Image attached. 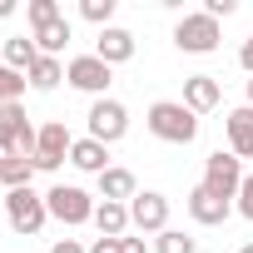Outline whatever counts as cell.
I'll return each instance as SVG.
<instances>
[{
  "instance_id": "6da1fadb",
  "label": "cell",
  "mask_w": 253,
  "mask_h": 253,
  "mask_svg": "<svg viewBox=\"0 0 253 253\" xmlns=\"http://www.w3.org/2000/svg\"><path fill=\"white\" fill-rule=\"evenodd\" d=\"M144 124H149V134L164 139V144H194L199 139V114L184 99H154Z\"/></svg>"
},
{
  "instance_id": "7a4b0ae2",
  "label": "cell",
  "mask_w": 253,
  "mask_h": 253,
  "mask_svg": "<svg viewBox=\"0 0 253 253\" xmlns=\"http://www.w3.org/2000/svg\"><path fill=\"white\" fill-rule=\"evenodd\" d=\"M45 209H50V218L80 228V223H94V209H99V204H94L80 184H55V189L45 194Z\"/></svg>"
},
{
  "instance_id": "3957f363",
  "label": "cell",
  "mask_w": 253,
  "mask_h": 253,
  "mask_svg": "<svg viewBox=\"0 0 253 253\" xmlns=\"http://www.w3.org/2000/svg\"><path fill=\"white\" fill-rule=\"evenodd\" d=\"M0 204H5V223H10L20 238L40 233V228H45V218H50V209H45V199H40L35 189H15V194H5Z\"/></svg>"
},
{
  "instance_id": "277c9868",
  "label": "cell",
  "mask_w": 253,
  "mask_h": 253,
  "mask_svg": "<svg viewBox=\"0 0 253 253\" xmlns=\"http://www.w3.org/2000/svg\"><path fill=\"white\" fill-rule=\"evenodd\" d=\"M218 40H223V35H218V20L204 15V10H199V15H184V20L174 25V45H179L184 55H213Z\"/></svg>"
},
{
  "instance_id": "5b68a950",
  "label": "cell",
  "mask_w": 253,
  "mask_h": 253,
  "mask_svg": "<svg viewBox=\"0 0 253 253\" xmlns=\"http://www.w3.org/2000/svg\"><path fill=\"white\" fill-rule=\"evenodd\" d=\"M129 134V109H124L119 99H94L89 104V139H99V144H114V139H124Z\"/></svg>"
},
{
  "instance_id": "8992f818",
  "label": "cell",
  "mask_w": 253,
  "mask_h": 253,
  "mask_svg": "<svg viewBox=\"0 0 253 253\" xmlns=\"http://www.w3.org/2000/svg\"><path fill=\"white\" fill-rule=\"evenodd\" d=\"M204 189L209 194H218V199H238V189H243V159L238 154H209V164H204Z\"/></svg>"
},
{
  "instance_id": "52a82bcc",
  "label": "cell",
  "mask_w": 253,
  "mask_h": 253,
  "mask_svg": "<svg viewBox=\"0 0 253 253\" xmlns=\"http://www.w3.org/2000/svg\"><path fill=\"white\" fill-rule=\"evenodd\" d=\"M70 149H75V139H70V129H65V119H50V124H40L35 169H40V174H55V169L70 159Z\"/></svg>"
},
{
  "instance_id": "ba28073f",
  "label": "cell",
  "mask_w": 253,
  "mask_h": 253,
  "mask_svg": "<svg viewBox=\"0 0 253 253\" xmlns=\"http://www.w3.org/2000/svg\"><path fill=\"white\" fill-rule=\"evenodd\" d=\"M65 80H70L80 94H94V99H104V89H109L114 70H109L99 55H75V60L65 65Z\"/></svg>"
},
{
  "instance_id": "9c48e42d",
  "label": "cell",
  "mask_w": 253,
  "mask_h": 253,
  "mask_svg": "<svg viewBox=\"0 0 253 253\" xmlns=\"http://www.w3.org/2000/svg\"><path fill=\"white\" fill-rule=\"evenodd\" d=\"M129 223H134L139 233H164V228H169V199L154 194V189L134 194V199H129Z\"/></svg>"
},
{
  "instance_id": "30bf717a",
  "label": "cell",
  "mask_w": 253,
  "mask_h": 253,
  "mask_svg": "<svg viewBox=\"0 0 253 253\" xmlns=\"http://www.w3.org/2000/svg\"><path fill=\"white\" fill-rule=\"evenodd\" d=\"M94 55H99L109 70H114V65H124V60H134V35H129V30H119V25H109V30H99Z\"/></svg>"
},
{
  "instance_id": "8fae6325",
  "label": "cell",
  "mask_w": 253,
  "mask_h": 253,
  "mask_svg": "<svg viewBox=\"0 0 253 253\" xmlns=\"http://www.w3.org/2000/svg\"><path fill=\"white\" fill-rule=\"evenodd\" d=\"M223 129H228V154L253 159V109H248V104H238V109L223 119Z\"/></svg>"
},
{
  "instance_id": "7c38bea8",
  "label": "cell",
  "mask_w": 253,
  "mask_h": 253,
  "mask_svg": "<svg viewBox=\"0 0 253 253\" xmlns=\"http://www.w3.org/2000/svg\"><path fill=\"white\" fill-rule=\"evenodd\" d=\"M218 99H223V89H218V80H213V75H189V80H184V104H189L194 114L218 109Z\"/></svg>"
},
{
  "instance_id": "4fadbf2b",
  "label": "cell",
  "mask_w": 253,
  "mask_h": 253,
  "mask_svg": "<svg viewBox=\"0 0 253 253\" xmlns=\"http://www.w3.org/2000/svg\"><path fill=\"white\" fill-rule=\"evenodd\" d=\"M189 213H194V223H204V228H213V223H223L228 213H233V204L228 199H218V194H209L204 184L189 194Z\"/></svg>"
},
{
  "instance_id": "5bb4252c",
  "label": "cell",
  "mask_w": 253,
  "mask_h": 253,
  "mask_svg": "<svg viewBox=\"0 0 253 253\" xmlns=\"http://www.w3.org/2000/svg\"><path fill=\"white\" fill-rule=\"evenodd\" d=\"M134 194H139V179H134L129 169L109 164V169L99 174V199H104V204H129Z\"/></svg>"
},
{
  "instance_id": "9a60e30c",
  "label": "cell",
  "mask_w": 253,
  "mask_h": 253,
  "mask_svg": "<svg viewBox=\"0 0 253 253\" xmlns=\"http://www.w3.org/2000/svg\"><path fill=\"white\" fill-rule=\"evenodd\" d=\"M70 164L99 179V174L109 169V144H99V139H89V134H84V139H75V149H70Z\"/></svg>"
},
{
  "instance_id": "2e32d148",
  "label": "cell",
  "mask_w": 253,
  "mask_h": 253,
  "mask_svg": "<svg viewBox=\"0 0 253 253\" xmlns=\"http://www.w3.org/2000/svg\"><path fill=\"white\" fill-rule=\"evenodd\" d=\"M94 228H99V238H124V233L134 228V223H129V204H104V199H99Z\"/></svg>"
},
{
  "instance_id": "e0dca14e",
  "label": "cell",
  "mask_w": 253,
  "mask_h": 253,
  "mask_svg": "<svg viewBox=\"0 0 253 253\" xmlns=\"http://www.w3.org/2000/svg\"><path fill=\"white\" fill-rule=\"evenodd\" d=\"M25 80H30V89H40V94H50V89H55V84L65 80V65H60L55 55H40V60L30 65V75H25Z\"/></svg>"
},
{
  "instance_id": "ac0fdd59",
  "label": "cell",
  "mask_w": 253,
  "mask_h": 253,
  "mask_svg": "<svg viewBox=\"0 0 253 253\" xmlns=\"http://www.w3.org/2000/svg\"><path fill=\"white\" fill-rule=\"evenodd\" d=\"M40 60V45L30 40V35H15V40H5V65L10 70H20V75H30V65Z\"/></svg>"
},
{
  "instance_id": "d6986e66",
  "label": "cell",
  "mask_w": 253,
  "mask_h": 253,
  "mask_svg": "<svg viewBox=\"0 0 253 253\" xmlns=\"http://www.w3.org/2000/svg\"><path fill=\"white\" fill-rule=\"evenodd\" d=\"M35 174H40L35 159H5V169H0V184H5V194H15V189H30Z\"/></svg>"
},
{
  "instance_id": "ffe728a7",
  "label": "cell",
  "mask_w": 253,
  "mask_h": 253,
  "mask_svg": "<svg viewBox=\"0 0 253 253\" xmlns=\"http://www.w3.org/2000/svg\"><path fill=\"white\" fill-rule=\"evenodd\" d=\"M35 45H40V55H55V60H60V50L70 45V20L40 25V30H35Z\"/></svg>"
},
{
  "instance_id": "44dd1931",
  "label": "cell",
  "mask_w": 253,
  "mask_h": 253,
  "mask_svg": "<svg viewBox=\"0 0 253 253\" xmlns=\"http://www.w3.org/2000/svg\"><path fill=\"white\" fill-rule=\"evenodd\" d=\"M25 75L20 70H10V65H0V104H20V94H25Z\"/></svg>"
},
{
  "instance_id": "7402d4cb",
  "label": "cell",
  "mask_w": 253,
  "mask_h": 253,
  "mask_svg": "<svg viewBox=\"0 0 253 253\" xmlns=\"http://www.w3.org/2000/svg\"><path fill=\"white\" fill-rule=\"evenodd\" d=\"M80 15H84L89 25L109 30V20H114V0H80Z\"/></svg>"
},
{
  "instance_id": "603a6c76",
  "label": "cell",
  "mask_w": 253,
  "mask_h": 253,
  "mask_svg": "<svg viewBox=\"0 0 253 253\" xmlns=\"http://www.w3.org/2000/svg\"><path fill=\"white\" fill-rule=\"evenodd\" d=\"M154 253H194V238L179 233V228H164V233L154 238Z\"/></svg>"
},
{
  "instance_id": "cb8c5ba5",
  "label": "cell",
  "mask_w": 253,
  "mask_h": 253,
  "mask_svg": "<svg viewBox=\"0 0 253 253\" xmlns=\"http://www.w3.org/2000/svg\"><path fill=\"white\" fill-rule=\"evenodd\" d=\"M55 20H65L55 0H30V25H35V30H40V25H55Z\"/></svg>"
},
{
  "instance_id": "d4e9b609",
  "label": "cell",
  "mask_w": 253,
  "mask_h": 253,
  "mask_svg": "<svg viewBox=\"0 0 253 253\" xmlns=\"http://www.w3.org/2000/svg\"><path fill=\"white\" fill-rule=\"evenodd\" d=\"M238 213L253 218V174H243V189H238Z\"/></svg>"
},
{
  "instance_id": "484cf974",
  "label": "cell",
  "mask_w": 253,
  "mask_h": 253,
  "mask_svg": "<svg viewBox=\"0 0 253 253\" xmlns=\"http://www.w3.org/2000/svg\"><path fill=\"white\" fill-rule=\"evenodd\" d=\"M233 10H238V0H209V5H204V15H213V20L218 15H233Z\"/></svg>"
},
{
  "instance_id": "4316f807",
  "label": "cell",
  "mask_w": 253,
  "mask_h": 253,
  "mask_svg": "<svg viewBox=\"0 0 253 253\" xmlns=\"http://www.w3.org/2000/svg\"><path fill=\"white\" fill-rule=\"evenodd\" d=\"M50 253H89V248H84V243H80V238H60V243H55V248H50Z\"/></svg>"
},
{
  "instance_id": "83f0119b",
  "label": "cell",
  "mask_w": 253,
  "mask_h": 253,
  "mask_svg": "<svg viewBox=\"0 0 253 253\" xmlns=\"http://www.w3.org/2000/svg\"><path fill=\"white\" fill-rule=\"evenodd\" d=\"M119 253H149V248H144V238H129V233H124V238H119Z\"/></svg>"
},
{
  "instance_id": "f1b7e54d",
  "label": "cell",
  "mask_w": 253,
  "mask_h": 253,
  "mask_svg": "<svg viewBox=\"0 0 253 253\" xmlns=\"http://www.w3.org/2000/svg\"><path fill=\"white\" fill-rule=\"evenodd\" d=\"M89 253H119V238H94Z\"/></svg>"
},
{
  "instance_id": "f546056e",
  "label": "cell",
  "mask_w": 253,
  "mask_h": 253,
  "mask_svg": "<svg viewBox=\"0 0 253 253\" xmlns=\"http://www.w3.org/2000/svg\"><path fill=\"white\" fill-rule=\"evenodd\" d=\"M238 65H243V70H248V75H253V35H248V40H243V50H238Z\"/></svg>"
},
{
  "instance_id": "4dcf8cb0",
  "label": "cell",
  "mask_w": 253,
  "mask_h": 253,
  "mask_svg": "<svg viewBox=\"0 0 253 253\" xmlns=\"http://www.w3.org/2000/svg\"><path fill=\"white\" fill-rule=\"evenodd\" d=\"M5 15H15V5H10V0H0V20H5Z\"/></svg>"
},
{
  "instance_id": "1f68e13d",
  "label": "cell",
  "mask_w": 253,
  "mask_h": 253,
  "mask_svg": "<svg viewBox=\"0 0 253 253\" xmlns=\"http://www.w3.org/2000/svg\"><path fill=\"white\" fill-rule=\"evenodd\" d=\"M248 109H253V80H248Z\"/></svg>"
},
{
  "instance_id": "d6a6232c",
  "label": "cell",
  "mask_w": 253,
  "mask_h": 253,
  "mask_svg": "<svg viewBox=\"0 0 253 253\" xmlns=\"http://www.w3.org/2000/svg\"><path fill=\"white\" fill-rule=\"evenodd\" d=\"M238 253H253V243H243V248H238Z\"/></svg>"
},
{
  "instance_id": "836d02e7",
  "label": "cell",
  "mask_w": 253,
  "mask_h": 253,
  "mask_svg": "<svg viewBox=\"0 0 253 253\" xmlns=\"http://www.w3.org/2000/svg\"><path fill=\"white\" fill-rule=\"evenodd\" d=\"M0 169H5V154H0Z\"/></svg>"
},
{
  "instance_id": "e575fe53",
  "label": "cell",
  "mask_w": 253,
  "mask_h": 253,
  "mask_svg": "<svg viewBox=\"0 0 253 253\" xmlns=\"http://www.w3.org/2000/svg\"><path fill=\"white\" fill-rule=\"evenodd\" d=\"M0 218H5V204H0Z\"/></svg>"
}]
</instances>
